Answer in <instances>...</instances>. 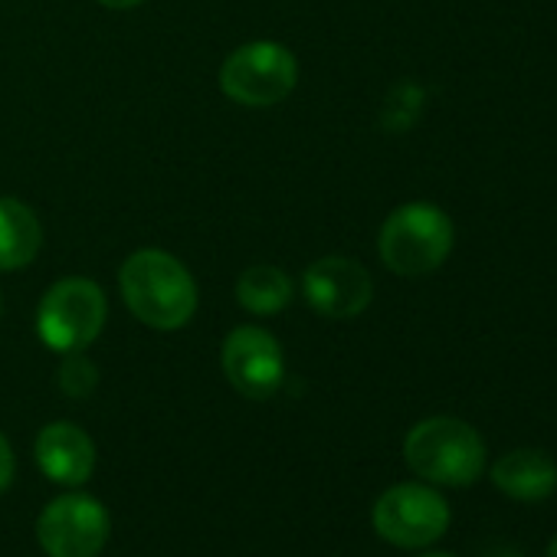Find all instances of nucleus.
<instances>
[{
	"mask_svg": "<svg viewBox=\"0 0 557 557\" xmlns=\"http://www.w3.org/2000/svg\"><path fill=\"white\" fill-rule=\"evenodd\" d=\"M119 289L128 312L154 332H177L197 312L194 275L164 249L132 252L119 269Z\"/></svg>",
	"mask_w": 557,
	"mask_h": 557,
	"instance_id": "nucleus-1",
	"label": "nucleus"
},
{
	"mask_svg": "<svg viewBox=\"0 0 557 557\" xmlns=\"http://www.w3.org/2000/svg\"><path fill=\"white\" fill-rule=\"evenodd\" d=\"M404 459L420 479L462 488L485 472V443L456 417H430L407 433Z\"/></svg>",
	"mask_w": 557,
	"mask_h": 557,
	"instance_id": "nucleus-2",
	"label": "nucleus"
},
{
	"mask_svg": "<svg viewBox=\"0 0 557 557\" xmlns=\"http://www.w3.org/2000/svg\"><path fill=\"white\" fill-rule=\"evenodd\" d=\"M377 249L384 265L397 275L436 272L453 249V220L436 203H404L384 220Z\"/></svg>",
	"mask_w": 557,
	"mask_h": 557,
	"instance_id": "nucleus-3",
	"label": "nucleus"
},
{
	"mask_svg": "<svg viewBox=\"0 0 557 557\" xmlns=\"http://www.w3.org/2000/svg\"><path fill=\"white\" fill-rule=\"evenodd\" d=\"M109 302L99 283L86 275H66L53 283L37 309V335L50 351H86L106 329Z\"/></svg>",
	"mask_w": 557,
	"mask_h": 557,
	"instance_id": "nucleus-4",
	"label": "nucleus"
},
{
	"mask_svg": "<svg viewBox=\"0 0 557 557\" xmlns=\"http://www.w3.org/2000/svg\"><path fill=\"white\" fill-rule=\"evenodd\" d=\"M299 83V63L293 50L272 40H252L236 47L220 66V89L243 109H269L293 96Z\"/></svg>",
	"mask_w": 557,
	"mask_h": 557,
	"instance_id": "nucleus-5",
	"label": "nucleus"
},
{
	"mask_svg": "<svg viewBox=\"0 0 557 557\" xmlns=\"http://www.w3.org/2000/svg\"><path fill=\"white\" fill-rule=\"evenodd\" d=\"M374 531L394 544V547H426L440 541L449 528V505L446 498L420 482H400L391 485L377 502H374Z\"/></svg>",
	"mask_w": 557,
	"mask_h": 557,
	"instance_id": "nucleus-6",
	"label": "nucleus"
},
{
	"mask_svg": "<svg viewBox=\"0 0 557 557\" xmlns=\"http://www.w3.org/2000/svg\"><path fill=\"white\" fill-rule=\"evenodd\" d=\"M109 531V511L83 492L53 498L37 518V541L47 557H99Z\"/></svg>",
	"mask_w": 557,
	"mask_h": 557,
	"instance_id": "nucleus-7",
	"label": "nucleus"
},
{
	"mask_svg": "<svg viewBox=\"0 0 557 557\" xmlns=\"http://www.w3.org/2000/svg\"><path fill=\"white\" fill-rule=\"evenodd\" d=\"M230 387L249 400L272 397L286 381V355L272 332L259 325H239L226 335L220 351Z\"/></svg>",
	"mask_w": 557,
	"mask_h": 557,
	"instance_id": "nucleus-8",
	"label": "nucleus"
},
{
	"mask_svg": "<svg viewBox=\"0 0 557 557\" xmlns=\"http://www.w3.org/2000/svg\"><path fill=\"white\" fill-rule=\"evenodd\" d=\"M302 296L319 315L348 322V319H358L371 306L374 283H371V272L358 259L322 256L302 275Z\"/></svg>",
	"mask_w": 557,
	"mask_h": 557,
	"instance_id": "nucleus-9",
	"label": "nucleus"
},
{
	"mask_svg": "<svg viewBox=\"0 0 557 557\" xmlns=\"http://www.w3.org/2000/svg\"><path fill=\"white\" fill-rule=\"evenodd\" d=\"M37 466L44 469V475L50 482L60 485H83L89 482L92 469H96V446L89 440V433L76 423H47L37 436Z\"/></svg>",
	"mask_w": 557,
	"mask_h": 557,
	"instance_id": "nucleus-10",
	"label": "nucleus"
},
{
	"mask_svg": "<svg viewBox=\"0 0 557 557\" xmlns=\"http://www.w3.org/2000/svg\"><path fill=\"white\" fill-rule=\"evenodd\" d=\"M492 482L515 502H541L557 488V466L541 449H511L492 462Z\"/></svg>",
	"mask_w": 557,
	"mask_h": 557,
	"instance_id": "nucleus-11",
	"label": "nucleus"
},
{
	"mask_svg": "<svg viewBox=\"0 0 557 557\" xmlns=\"http://www.w3.org/2000/svg\"><path fill=\"white\" fill-rule=\"evenodd\" d=\"M40 246L44 226L37 213L17 197H0V272H17L30 265Z\"/></svg>",
	"mask_w": 557,
	"mask_h": 557,
	"instance_id": "nucleus-12",
	"label": "nucleus"
},
{
	"mask_svg": "<svg viewBox=\"0 0 557 557\" xmlns=\"http://www.w3.org/2000/svg\"><path fill=\"white\" fill-rule=\"evenodd\" d=\"M296 289L289 272H283L278 265H249L239 272L236 278V302L249 312V315H278L289 302H293Z\"/></svg>",
	"mask_w": 557,
	"mask_h": 557,
	"instance_id": "nucleus-13",
	"label": "nucleus"
},
{
	"mask_svg": "<svg viewBox=\"0 0 557 557\" xmlns=\"http://www.w3.org/2000/svg\"><path fill=\"white\" fill-rule=\"evenodd\" d=\"M57 384L66 397L86 400L99 387V368L83 351H70V355H63V364L57 371Z\"/></svg>",
	"mask_w": 557,
	"mask_h": 557,
	"instance_id": "nucleus-14",
	"label": "nucleus"
},
{
	"mask_svg": "<svg viewBox=\"0 0 557 557\" xmlns=\"http://www.w3.org/2000/svg\"><path fill=\"white\" fill-rule=\"evenodd\" d=\"M14 469H17V462H14V449H11L8 436L0 433V495H4V492L11 488V482H14Z\"/></svg>",
	"mask_w": 557,
	"mask_h": 557,
	"instance_id": "nucleus-15",
	"label": "nucleus"
},
{
	"mask_svg": "<svg viewBox=\"0 0 557 557\" xmlns=\"http://www.w3.org/2000/svg\"><path fill=\"white\" fill-rule=\"evenodd\" d=\"M99 4L109 8V11H132V8L145 4V0H99Z\"/></svg>",
	"mask_w": 557,
	"mask_h": 557,
	"instance_id": "nucleus-16",
	"label": "nucleus"
},
{
	"mask_svg": "<svg viewBox=\"0 0 557 557\" xmlns=\"http://www.w3.org/2000/svg\"><path fill=\"white\" fill-rule=\"evenodd\" d=\"M547 557H557V534H554V541L547 544Z\"/></svg>",
	"mask_w": 557,
	"mask_h": 557,
	"instance_id": "nucleus-17",
	"label": "nucleus"
},
{
	"mask_svg": "<svg viewBox=\"0 0 557 557\" xmlns=\"http://www.w3.org/2000/svg\"><path fill=\"white\" fill-rule=\"evenodd\" d=\"M423 557H453V554H440V550H433V554H423Z\"/></svg>",
	"mask_w": 557,
	"mask_h": 557,
	"instance_id": "nucleus-18",
	"label": "nucleus"
}]
</instances>
